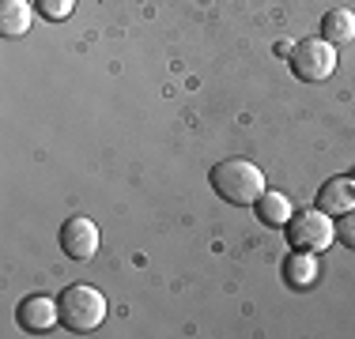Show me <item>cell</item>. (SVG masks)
Instances as JSON below:
<instances>
[{"label":"cell","mask_w":355,"mask_h":339,"mask_svg":"<svg viewBox=\"0 0 355 339\" xmlns=\"http://www.w3.org/2000/svg\"><path fill=\"white\" fill-rule=\"evenodd\" d=\"M208 181H212L219 200L246 208V203H257V196L265 192V170L250 158H223V163L212 166Z\"/></svg>","instance_id":"6da1fadb"},{"label":"cell","mask_w":355,"mask_h":339,"mask_svg":"<svg viewBox=\"0 0 355 339\" xmlns=\"http://www.w3.org/2000/svg\"><path fill=\"white\" fill-rule=\"evenodd\" d=\"M57 313H61V328L72 336H87L106 320V298L103 291L87 283H72L57 294Z\"/></svg>","instance_id":"7a4b0ae2"},{"label":"cell","mask_w":355,"mask_h":339,"mask_svg":"<svg viewBox=\"0 0 355 339\" xmlns=\"http://www.w3.org/2000/svg\"><path fill=\"white\" fill-rule=\"evenodd\" d=\"M336 237V226H333V215H325L321 208H306V211H295L287 219V241L291 249H306V253H318V249H329Z\"/></svg>","instance_id":"3957f363"},{"label":"cell","mask_w":355,"mask_h":339,"mask_svg":"<svg viewBox=\"0 0 355 339\" xmlns=\"http://www.w3.org/2000/svg\"><path fill=\"white\" fill-rule=\"evenodd\" d=\"M291 72L302 83H321L336 72V46L325 38H302L291 49Z\"/></svg>","instance_id":"277c9868"},{"label":"cell","mask_w":355,"mask_h":339,"mask_svg":"<svg viewBox=\"0 0 355 339\" xmlns=\"http://www.w3.org/2000/svg\"><path fill=\"white\" fill-rule=\"evenodd\" d=\"M57 241H61V253L69 260H91L98 253V226L87 215H72V219H64Z\"/></svg>","instance_id":"5b68a950"},{"label":"cell","mask_w":355,"mask_h":339,"mask_svg":"<svg viewBox=\"0 0 355 339\" xmlns=\"http://www.w3.org/2000/svg\"><path fill=\"white\" fill-rule=\"evenodd\" d=\"M15 320H19L23 332H49L53 324H61V313H57V298H46V294H31V298L19 302L15 309Z\"/></svg>","instance_id":"8992f818"},{"label":"cell","mask_w":355,"mask_h":339,"mask_svg":"<svg viewBox=\"0 0 355 339\" xmlns=\"http://www.w3.org/2000/svg\"><path fill=\"white\" fill-rule=\"evenodd\" d=\"M314 208H321L325 215H344L355 208V177H329L318 189Z\"/></svg>","instance_id":"52a82bcc"},{"label":"cell","mask_w":355,"mask_h":339,"mask_svg":"<svg viewBox=\"0 0 355 339\" xmlns=\"http://www.w3.org/2000/svg\"><path fill=\"white\" fill-rule=\"evenodd\" d=\"M253 208H257V219H261L265 226H287V219L295 215L291 200H287L284 192H272V189H265V192H261Z\"/></svg>","instance_id":"ba28073f"},{"label":"cell","mask_w":355,"mask_h":339,"mask_svg":"<svg viewBox=\"0 0 355 339\" xmlns=\"http://www.w3.org/2000/svg\"><path fill=\"white\" fill-rule=\"evenodd\" d=\"M284 279H287V286H310L318 279V260H314V253H306V249H291V257L284 260Z\"/></svg>","instance_id":"9c48e42d"},{"label":"cell","mask_w":355,"mask_h":339,"mask_svg":"<svg viewBox=\"0 0 355 339\" xmlns=\"http://www.w3.org/2000/svg\"><path fill=\"white\" fill-rule=\"evenodd\" d=\"M31 30V4L27 0H0V34L19 38Z\"/></svg>","instance_id":"30bf717a"},{"label":"cell","mask_w":355,"mask_h":339,"mask_svg":"<svg viewBox=\"0 0 355 339\" xmlns=\"http://www.w3.org/2000/svg\"><path fill=\"white\" fill-rule=\"evenodd\" d=\"M321 38L333 42V46L352 42L355 38V12H348V8H333V12H325V19H321Z\"/></svg>","instance_id":"8fae6325"},{"label":"cell","mask_w":355,"mask_h":339,"mask_svg":"<svg viewBox=\"0 0 355 339\" xmlns=\"http://www.w3.org/2000/svg\"><path fill=\"white\" fill-rule=\"evenodd\" d=\"M35 8H38V15H46L49 23H61V19L72 15L76 0H35Z\"/></svg>","instance_id":"7c38bea8"},{"label":"cell","mask_w":355,"mask_h":339,"mask_svg":"<svg viewBox=\"0 0 355 339\" xmlns=\"http://www.w3.org/2000/svg\"><path fill=\"white\" fill-rule=\"evenodd\" d=\"M336 237H340L348 249H355V208L340 215V223H336Z\"/></svg>","instance_id":"4fadbf2b"}]
</instances>
